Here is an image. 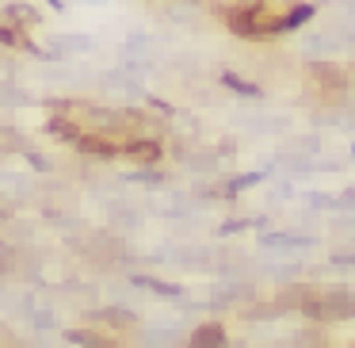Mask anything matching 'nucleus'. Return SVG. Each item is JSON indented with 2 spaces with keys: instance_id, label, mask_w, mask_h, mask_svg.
<instances>
[{
  "instance_id": "f257e3e1",
  "label": "nucleus",
  "mask_w": 355,
  "mask_h": 348,
  "mask_svg": "<svg viewBox=\"0 0 355 348\" xmlns=\"http://www.w3.org/2000/svg\"><path fill=\"white\" fill-rule=\"evenodd\" d=\"M210 345H222V329L218 325H202L191 337V348H210Z\"/></svg>"
},
{
  "instance_id": "7ed1b4c3",
  "label": "nucleus",
  "mask_w": 355,
  "mask_h": 348,
  "mask_svg": "<svg viewBox=\"0 0 355 348\" xmlns=\"http://www.w3.org/2000/svg\"><path fill=\"white\" fill-rule=\"evenodd\" d=\"M46 4H50V8H62V0H46Z\"/></svg>"
},
{
  "instance_id": "f03ea898",
  "label": "nucleus",
  "mask_w": 355,
  "mask_h": 348,
  "mask_svg": "<svg viewBox=\"0 0 355 348\" xmlns=\"http://www.w3.org/2000/svg\"><path fill=\"white\" fill-rule=\"evenodd\" d=\"M130 154L141 157V161H157V146H153V142H141V146H134Z\"/></svg>"
}]
</instances>
